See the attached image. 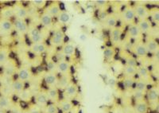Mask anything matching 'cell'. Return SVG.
Instances as JSON below:
<instances>
[{
	"label": "cell",
	"instance_id": "cell-10",
	"mask_svg": "<svg viewBox=\"0 0 159 113\" xmlns=\"http://www.w3.org/2000/svg\"><path fill=\"white\" fill-rule=\"evenodd\" d=\"M121 18L125 23L129 24V25L135 22L136 18L133 6H127L124 8L121 14Z\"/></svg>",
	"mask_w": 159,
	"mask_h": 113
},
{
	"label": "cell",
	"instance_id": "cell-28",
	"mask_svg": "<svg viewBox=\"0 0 159 113\" xmlns=\"http://www.w3.org/2000/svg\"><path fill=\"white\" fill-rule=\"evenodd\" d=\"M134 110L135 113H147L149 111V104L145 100L135 101Z\"/></svg>",
	"mask_w": 159,
	"mask_h": 113
},
{
	"label": "cell",
	"instance_id": "cell-19",
	"mask_svg": "<svg viewBox=\"0 0 159 113\" xmlns=\"http://www.w3.org/2000/svg\"><path fill=\"white\" fill-rule=\"evenodd\" d=\"M34 100L35 104L38 108H45L49 102L46 92L44 91L38 92L34 97Z\"/></svg>",
	"mask_w": 159,
	"mask_h": 113
},
{
	"label": "cell",
	"instance_id": "cell-37",
	"mask_svg": "<svg viewBox=\"0 0 159 113\" xmlns=\"http://www.w3.org/2000/svg\"><path fill=\"white\" fill-rule=\"evenodd\" d=\"M116 49L113 47L110 46V47H106L103 50V57L106 61H110L114 59V57L116 56Z\"/></svg>",
	"mask_w": 159,
	"mask_h": 113
},
{
	"label": "cell",
	"instance_id": "cell-12",
	"mask_svg": "<svg viewBox=\"0 0 159 113\" xmlns=\"http://www.w3.org/2000/svg\"><path fill=\"white\" fill-rule=\"evenodd\" d=\"M145 45L147 49L149 54H158L159 45L157 41L151 36H148L145 41Z\"/></svg>",
	"mask_w": 159,
	"mask_h": 113
},
{
	"label": "cell",
	"instance_id": "cell-33",
	"mask_svg": "<svg viewBox=\"0 0 159 113\" xmlns=\"http://www.w3.org/2000/svg\"><path fill=\"white\" fill-rule=\"evenodd\" d=\"M11 49L8 46L0 47V67H2L6 62L10 59Z\"/></svg>",
	"mask_w": 159,
	"mask_h": 113
},
{
	"label": "cell",
	"instance_id": "cell-5",
	"mask_svg": "<svg viewBox=\"0 0 159 113\" xmlns=\"http://www.w3.org/2000/svg\"><path fill=\"white\" fill-rule=\"evenodd\" d=\"M133 9L134 11L135 18L138 20H143V19H149L150 16V9L144 4L137 3L133 6Z\"/></svg>",
	"mask_w": 159,
	"mask_h": 113
},
{
	"label": "cell",
	"instance_id": "cell-16",
	"mask_svg": "<svg viewBox=\"0 0 159 113\" xmlns=\"http://www.w3.org/2000/svg\"><path fill=\"white\" fill-rule=\"evenodd\" d=\"M61 5H60L59 2H50L49 4H47V6L45 7V8L44 9L43 11L46 12L47 14H49L52 18H57V16L59 15V14L61 13Z\"/></svg>",
	"mask_w": 159,
	"mask_h": 113
},
{
	"label": "cell",
	"instance_id": "cell-39",
	"mask_svg": "<svg viewBox=\"0 0 159 113\" xmlns=\"http://www.w3.org/2000/svg\"><path fill=\"white\" fill-rule=\"evenodd\" d=\"M137 69L138 67L125 66L123 68V74L125 77H134L137 75Z\"/></svg>",
	"mask_w": 159,
	"mask_h": 113
},
{
	"label": "cell",
	"instance_id": "cell-18",
	"mask_svg": "<svg viewBox=\"0 0 159 113\" xmlns=\"http://www.w3.org/2000/svg\"><path fill=\"white\" fill-rule=\"evenodd\" d=\"M146 98L148 104H156L159 100V90L157 87L150 88L146 92Z\"/></svg>",
	"mask_w": 159,
	"mask_h": 113
},
{
	"label": "cell",
	"instance_id": "cell-17",
	"mask_svg": "<svg viewBox=\"0 0 159 113\" xmlns=\"http://www.w3.org/2000/svg\"><path fill=\"white\" fill-rule=\"evenodd\" d=\"M58 78L59 77L57 76V73L54 72H49L45 73V76H44V82L45 84L49 88H53L57 87V84L58 82Z\"/></svg>",
	"mask_w": 159,
	"mask_h": 113
},
{
	"label": "cell",
	"instance_id": "cell-22",
	"mask_svg": "<svg viewBox=\"0 0 159 113\" xmlns=\"http://www.w3.org/2000/svg\"><path fill=\"white\" fill-rule=\"evenodd\" d=\"M53 19L54 18H52L49 14L43 11L42 15L39 17V22L42 25V27L45 28V29H50L53 26Z\"/></svg>",
	"mask_w": 159,
	"mask_h": 113
},
{
	"label": "cell",
	"instance_id": "cell-8",
	"mask_svg": "<svg viewBox=\"0 0 159 113\" xmlns=\"http://www.w3.org/2000/svg\"><path fill=\"white\" fill-rule=\"evenodd\" d=\"M16 74L17 79L24 83L30 81L33 77V73L31 71V69L25 66H22L20 68H18Z\"/></svg>",
	"mask_w": 159,
	"mask_h": 113
},
{
	"label": "cell",
	"instance_id": "cell-25",
	"mask_svg": "<svg viewBox=\"0 0 159 113\" xmlns=\"http://www.w3.org/2000/svg\"><path fill=\"white\" fill-rule=\"evenodd\" d=\"M13 18H15V12L12 6H5L0 9V18L11 20Z\"/></svg>",
	"mask_w": 159,
	"mask_h": 113
},
{
	"label": "cell",
	"instance_id": "cell-45",
	"mask_svg": "<svg viewBox=\"0 0 159 113\" xmlns=\"http://www.w3.org/2000/svg\"><path fill=\"white\" fill-rule=\"evenodd\" d=\"M107 3H108L107 1H104V0H96L94 2L95 6L99 10H103L107 7V6L108 5Z\"/></svg>",
	"mask_w": 159,
	"mask_h": 113
},
{
	"label": "cell",
	"instance_id": "cell-34",
	"mask_svg": "<svg viewBox=\"0 0 159 113\" xmlns=\"http://www.w3.org/2000/svg\"><path fill=\"white\" fill-rule=\"evenodd\" d=\"M149 83L147 81L141 80V79H138L135 80L134 86V90L141 92H147L148 90Z\"/></svg>",
	"mask_w": 159,
	"mask_h": 113
},
{
	"label": "cell",
	"instance_id": "cell-7",
	"mask_svg": "<svg viewBox=\"0 0 159 113\" xmlns=\"http://www.w3.org/2000/svg\"><path fill=\"white\" fill-rule=\"evenodd\" d=\"M13 24H14V30L16 31V33L18 35L25 36V35L28 34L30 26L26 21L15 18V21L13 22Z\"/></svg>",
	"mask_w": 159,
	"mask_h": 113
},
{
	"label": "cell",
	"instance_id": "cell-24",
	"mask_svg": "<svg viewBox=\"0 0 159 113\" xmlns=\"http://www.w3.org/2000/svg\"><path fill=\"white\" fill-rule=\"evenodd\" d=\"M72 81V74L61 75V77L58 78V82L57 84V88L59 90H62V91H63L65 88L67 87Z\"/></svg>",
	"mask_w": 159,
	"mask_h": 113
},
{
	"label": "cell",
	"instance_id": "cell-31",
	"mask_svg": "<svg viewBox=\"0 0 159 113\" xmlns=\"http://www.w3.org/2000/svg\"><path fill=\"white\" fill-rule=\"evenodd\" d=\"M11 87L13 93L14 94H17V95L20 94L22 91H24L25 89V83L21 81V80H18V79L13 80L11 84Z\"/></svg>",
	"mask_w": 159,
	"mask_h": 113
},
{
	"label": "cell",
	"instance_id": "cell-4",
	"mask_svg": "<svg viewBox=\"0 0 159 113\" xmlns=\"http://www.w3.org/2000/svg\"><path fill=\"white\" fill-rule=\"evenodd\" d=\"M27 35L31 43L45 42V36H44L42 31L37 26L30 27Z\"/></svg>",
	"mask_w": 159,
	"mask_h": 113
},
{
	"label": "cell",
	"instance_id": "cell-6",
	"mask_svg": "<svg viewBox=\"0 0 159 113\" xmlns=\"http://www.w3.org/2000/svg\"><path fill=\"white\" fill-rule=\"evenodd\" d=\"M2 70H3V76L7 77H11L16 74L17 70H18V66L17 63L15 59L10 58L6 62L5 64L2 66Z\"/></svg>",
	"mask_w": 159,
	"mask_h": 113
},
{
	"label": "cell",
	"instance_id": "cell-44",
	"mask_svg": "<svg viewBox=\"0 0 159 113\" xmlns=\"http://www.w3.org/2000/svg\"><path fill=\"white\" fill-rule=\"evenodd\" d=\"M145 97H146V92L137 91V90H134L133 92V98L135 101L145 100Z\"/></svg>",
	"mask_w": 159,
	"mask_h": 113
},
{
	"label": "cell",
	"instance_id": "cell-27",
	"mask_svg": "<svg viewBox=\"0 0 159 113\" xmlns=\"http://www.w3.org/2000/svg\"><path fill=\"white\" fill-rule=\"evenodd\" d=\"M139 26L141 33L143 34H147L152 29V22L150 19H143V20H138L136 22Z\"/></svg>",
	"mask_w": 159,
	"mask_h": 113
},
{
	"label": "cell",
	"instance_id": "cell-32",
	"mask_svg": "<svg viewBox=\"0 0 159 113\" xmlns=\"http://www.w3.org/2000/svg\"><path fill=\"white\" fill-rule=\"evenodd\" d=\"M13 107V101L11 97L0 96V111H8Z\"/></svg>",
	"mask_w": 159,
	"mask_h": 113
},
{
	"label": "cell",
	"instance_id": "cell-40",
	"mask_svg": "<svg viewBox=\"0 0 159 113\" xmlns=\"http://www.w3.org/2000/svg\"><path fill=\"white\" fill-rule=\"evenodd\" d=\"M60 109L57 104L55 103H49L44 108L45 113H59Z\"/></svg>",
	"mask_w": 159,
	"mask_h": 113
},
{
	"label": "cell",
	"instance_id": "cell-47",
	"mask_svg": "<svg viewBox=\"0 0 159 113\" xmlns=\"http://www.w3.org/2000/svg\"><path fill=\"white\" fill-rule=\"evenodd\" d=\"M114 113H124V112H123L121 109H119V108H117V109L115 110Z\"/></svg>",
	"mask_w": 159,
	"mask_h": 113
},
{
	"label": "cell",
	"instance_id": "cell-26",
	"mask_svg": "<svg viewBox=\"0 0 159 113\" xmlns=\"http://www.w3.org/2000/svg\"><path fill=\"white\" fill-rule=\"evenodd\" d=\"M49 101L51 103H55L57 104L58 101L60 100V90L57 87L49 88L46 91Z\"/></svg>",
	"mask_w": 159,
	"mask_h": 113
},
{
	"label": "cell",
	"instance_id": "cell-35",
	"mask_svg": "<svg viewBox=\"0 0 159 113\" xmlns=\"http://www.w3.org/2000/svg\"><path fill=\"white\" fill-rule=\"evenodd\" d=\"M135 79L134 77H124L122 81V85L125 90H130L134 88V83H135Z\"/></svg>",
	"mask_w": 159,
	"mask_h": 113
},
{
	"label": "cell",
	"instance_id": "cell-13",
	"mask_svg": "<svg viewBox=\"0 0 159 113\" xmlns=\"http://www.w3.org/2000/svg\"><path fill=\"white\" fill-rule=\"evenodd\" d=\"M30 52L32 54L36 56H41L45 54L48 50V46L45 42H39V43H31L30 46Z\"/></svg>",
	"mask_w": 159,
	"mask_h": 113
},
{
	"label": "cell",
	"instance_id": "cell-11",
	"mask_svg": "<svg viewBox=\"0 0 159 113\" xmlns=\"http://www.w3.org/2000/svg\"><path fill=\"white\" fill-rule=\"evenodd\" d=\"M14 31V24L11 20L0 18V36H8Z\"/></svg>",
	"mask_w": 159,
	"mask_h": 113
},
{
	"label": "cell",
	"instance_id": "cell-21",
	"mask_svg": "<svg viewBox=\"0 0 159 113\" xmlns=\"http://www.w3.org/2000/svg\"><path fill=\"white\" fill-rule=\"evenodd\" d=\"M61 53H62V55L65 56V58L75 56V54H76V46L73 43L66 42L61 46Z\"/></svg>",
	"mask_w": 159,
	"mask_h": 113
},
{
	"label": "cell",
	"instance_id": "cell-41",
	"mask_svg": "<svg viewBox=\"0 0 159 113\" xmlns=\"http://www.w3.org/2000/svg\"><path fill=\"white\" fill-rule=\"evenodd\" d=\"M127 56H125V66H133V67H139L138 61L136 58L133 55L127 54Z\"/></svg>",
	"mask_w": 159,
	"mask_h": 113
},
{
	"label": "cell",
	"instance_id": "cell-36",
	"mask_svg": "<svg viewBox=\"0 0 159 113\" xmlns=\"http://www.w3.org/2000/svg\"><path fill=\"white\" fill-rule=\"evenodd\" d=\"M29 2L34 10H44L47 6L48 2L46 0H31Z\"/></svg>",
	"mask_w": 159,
	"mask_h": 113
},
{
	"label": "cell",
	"instance_id": "cell-9",
	"mask_svg": "<svg viewBox=\"0 0 159 113\" xmlns=\"http://www.w3.org/2000/svg\"><path fill=\"white\" fill-rule=\"evenodd\" d=\"M78 93H79V88H78V85L74 82V81H72V82L63 90L64 99H67V100H72V99L76 98V96L78 95Z\"/></svg>",
	"mask_w": 159,
	"mask_h": 113
},
{
	"label": "cell",
	"instance_id": "cell-2",
	"mask_svg": "<svg viewBox=\"0 0 159 113\" xmlns=\"http://www.w3.org/2000/svg\"><path fill=\"white\" fill-rule=\"evenodd\" d=\"M12 7L15 12V18L26 21V19L30 17L29 8L20 2H16L12 5Z\"/></svg>",
	"mask_w": 159,
	"mask_h": 113
},
{
	"label": "cell",
	"instance_id": "cell-30",
	"mask_svg": "<svg viewBox=\"0 0 159 113\" xmlns=\"http://www.w3.org/2000/svg\"><path fill=\"white\" fill-rule=\"evenodd\" d=\"M104 25L105 26L109 29H111L113 28H116L118 26V18L113 14L107 15L104 18Z\"/></svg>",
	"mask_w": 159,
	"mask_h": 113
},
{
	"label": "cell",
	"instance_id": "cell-15",
	"mask_svg": "<svg viewBox=\"0 0 159 113\" xmlns=\"http://www.w3.org/2000/svg\"><path fill=\"white\" fill-rule=\"evenodd\" d=\"M71 70H72V65L66 59L57 61L56 62L57 73H61V75L71 74Z\"/></svg>",
	"mask_w": 159,
	"mask_h": 113
},
{
	"label": "cell",
	"instance_id": "cell-42",
	"mask_svg": "<svg viewBox=\"0 0 159 113\" xmlns=\"http://www.w3.org/2000/svg\"><path fill=\"white\" fill-rule=\"evenodd\" d=\"M57 18L58 22L60 23H67L69 21V19H70V15L68 13L67 11L62 10Z\"/></svg>",
	"mask_w": 159,
	"mask_h": 113
},
{
	"label": "cell",
	"instance_id": "cell-46",
	"mask_svg": "<svg viewBox=\"0 0 159 113\" xmlns=\"http://www.w3.org/2000/svg\"><path fill=\"white\" fill-rule=\"evenodd\" d=\"M29 113H41V111L39 110V108L38 106L35 105L29 110Z\"/></svg>",
	"mask_w": 159,
	"mask_h": 113
},
{
	"label": "cell",
	"instance_id": "cell-3",
	"mask_svg": "<svg viewBox=\"0 0 159 113\" xmlns=\"http://www.w3.org/2000/svg\"><path fill=\"white\" fill-rule=\"evenodd\" d=\"M131 51L134 56H136L137 57H140V58L147 57L149 55L146 45H145V42L142 40L137 41L132 46Z\"/></svg>",
	"mask_w": 159,
	"mask_h": 113
},
{
	"label": "cell",
	"instance_id": "cell-14",
	"mask_svg": "<svg viewBox=\"0 0 159 113\" xmlns=\"http://www.w3.org/2000/svg\"><path fill=\"white\" fill-rule=\"evenodd\" d=\"M127 36L132 40H141L143 34L141 33V31L139 29L136 22L129 25L127 30Z\"/></svg>",
	"mask_w": 159,
	"mask_h": 113
},
{
	"label": "cell",
	"instance_id": "cell-43",
	"mask_svg": "<svg viewBox=\"0 0 159 113\" xmlns=\"http://www.w3.org/2000/svg\"><path fill=\"white\" fill-rule=\"evenodd\" d=\"M18 97L22 101H30L31 100V97H32V93H30V91L25 88L24 91L18 94Z\"/></svg>",
	"mask_w": 159,
	"mask_h": 113
},
{
	"label": "cell",
	"instance_id": "cell-1",
	"mask_svg": "<svg viewBox=\"0 0 159 113\" xmlns=\"http://www.w3.org/2000/svg\"><path fill=\"white\" fill-rule=\"evenodd\" d=\"M65 31L62 28H57L53 30L49 39V44L54 47H61L65 43Z\"/></svg>",
	"mask_w": 159,
	"mask_h": 113
},
{
	"label": "cell",
	"instance_id": "cell-29",
	"mask_svg": "<svg viewBox=\"0 0 159 113\" xmlns=\"http://www.w3.org/2000/svg\"><path fill=\"white\" fill-rule=\"evenodd\" d=\"M137 75L139 77V79H141V80L147 81V82H149V80H151V73H150V70L145 66L138 67Z\"/></svg>",
	"mask_w": 159,
	"mask_h": 113
},
{
	"label": "cell",
	"instance_id": "cell-23",
	"mask_svg": "<svg viewBox=\"0 0 159 113\" xmlns=\"http://www.w3.org/2000/svg\"><path fill=\"white\" fill-rule=\"evenodd\" d=\"M57 104L60 111H61L62 113L71 112L72 108H73V106H74L73 103L72 102V100H67V99L60 100Z\"/></svg>",
	"mask_w": 159,
	"mask_h": 113
},
{
	"label": "cell",
	"instance_id": "cell-20",
	"mask_svg": "<svg viewBox=\"0 0 159 113\" xmlns=\"http://www.w3.org/2000/svg\"><path fill=\"white\" fill-rule=\"evenodd\" d=\"M123 29L122 28L116 26V28L110 29V39L113 45H118L120 43L123 36Z\"/></svg>",
	"mask_w": 159,
	"mask_h": 113
},
{
	"label": "cell",
	"instance_id": "cell-38",
	"mask_svg": "<svg viewBox=\"0 0 159 113\" xmlns=\"http://www.w3.org/2000/svg\"><path fill=\"white\" fill-rule=\"evenodd\" d=\"M151 19L150 22L153 23L158 25L159 23V9L157 7L152 8L150 9V16H149V19Z\"/></svg>",
	"mask_w": 159,
	"mask_h": 113
}]
</instances>
